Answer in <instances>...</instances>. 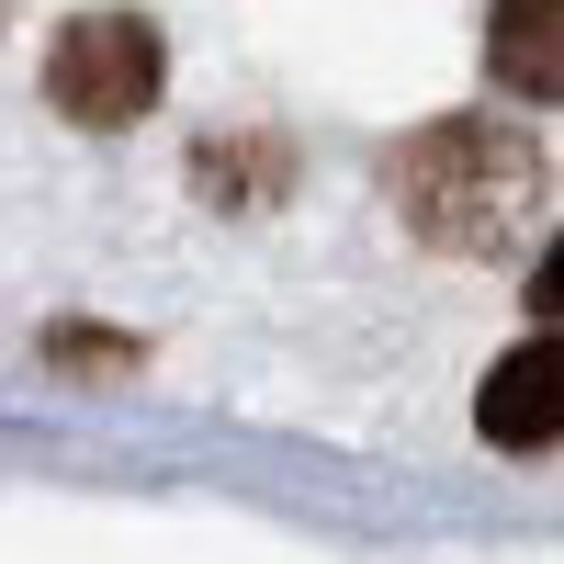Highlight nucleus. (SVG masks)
<instances>
[{
  "label": "nucleus",
  "instance_id": "obj_1",
  "mask_svg": "<svg viewBox=\"0 0 564 564\" xmlns=\"http://www.w3.org/2000/svg\"><path fill=\"white\" fill-rule=\"evenodd\" d=\"M384 193L406 215V238H430L452 260H508L531 238V215H542V148L520 124L441 113V124H417L384 159Z\"/></svg>",
  "mask_w": 564,
  "mask_h": 564
},
{
  "label": "nucleus",
  "instance_id": "obj_2",
  "mask_svg": "<svg viewBox=\"0 0 564 564\" xmlns=\"http://www.w3.org/2000/svg\"><path fill=\"white\" fill-rule=\"evenodd\" d=\"M159 79H170V45L148 12H79L57 23V45H45V102H57L68 124L90 135H113L159 102Z\"/></svg>",
  "mask_w": 564,
  "mask_h": 564
},
{
  "label": "nucleus",
  "instance_id": "obj_3",
  "mask_svg": "<svg viewBox=\"0 0 564 564\" xmlns=\"http://www.w3.org/2000/svg\"><path fill=\"white\" fill-rule=\"evenodd\" d=\"M475 417H486L497 452H542V441L564 430V339H553V327L486 372V406H475Z\"/></svg>",
  "mask_w": 564,
  "mask_h": 564
},
{
  "label": "nucleus",
  "instance_id": "obj_5",
  "mask_svg": "<svg viewBox=\"0 0 564 564\" xmlns=\"http://www.w3.org/2000/svg\"><path fill=\"white\" fill-rule=\"evenodd\" d=\"M45 361H79V372H135V339H102V327H45Z\"/></svg>",
  "mask_w": 564,
  "mask_h": 564
},
{
  "label": "nucleus",
  "instance_id": "obj_4",
  "mask_svg": "<svg viewBox=\"0 0 564 564\" xmlns=\"http://www.w3.org/2000/svg\"><path fill=\"white\" fill-rule=\"evenodd\" d=\"M486 68L520 90V102H553L564 90V12L553 0H497L486 12Z\"/></svg>",
  "mask_w": 564,
  "mask_h": 564
}]
</instances>
